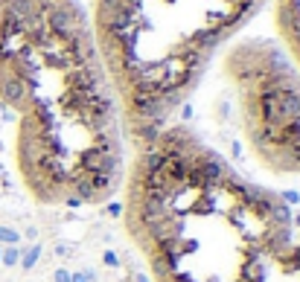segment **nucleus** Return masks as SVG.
Masks as SVG:
<instances>
[{"label":"nucleus","mask_w":300,"mask_h":282,"mask_svg":"<svg viewBox=\"0 0 300 282\" xmlns=\"http://www.w3.org/2000/svg\"><path fill=\"white\" fill-rule=\"evenodd\" d=\"M123 195L126 233L152 282H263L294 242L289 204L181 122L134 146Z\"/></svg>","instance_id":"obj_2"},{"label":"nucleus","mask_w":300,"mask_h":282,"mask_svg":"<svg viewBox=\"0 0 300 282\" xmlns=\"http://www.w3.org/2000/svg\"><path fill=\"white\" fill-rule=\"evenodd\" d=\"M274 3V27L277 41L289 53L300 73V0H271Z\"/></svg>","instance_id":"obj_5"},{"label":"nucleus","mask_w":300,"mask_h":282,"mask_svg":"<svg viewBox=\"0 0 300 282\" xmlns=\"http://www.w3.org/2000/svg\"><path fill=\"white\" fill-rule=\"evenodd\" d=\"M0 105L41 207H99L123 189V114L79 0H0Z\"/></svg>","instance_id":"obj_1"},{"label":"nucleus","mask_w":300,"mask_h":282,"mask_svg":"<svg viewBox=\"0 0 300 282\" xmlns=\"http://www.w3.org/2000/svg\"><path fill=\"white\" fill-rule=\"evenodd\" d=\"M216 61L254 163L283 178L300 175V73L283 44L239 35Z\"/></svg>","instance_id":"obj_4"},{"label":"nucleus","mask_w":300,"mask_h":282,"mask_svg":"<svg viewBox=\"0 0 300 282\" xmlns=\"http://www.w3.org/2000/svg\"><path fill=\"white\" fill-rule=\"evenodd\" d=\"M268 0H93L91 27L131 146L175 122Z\"/></svg>","instance_id":"obj_3"}]
</instances>
